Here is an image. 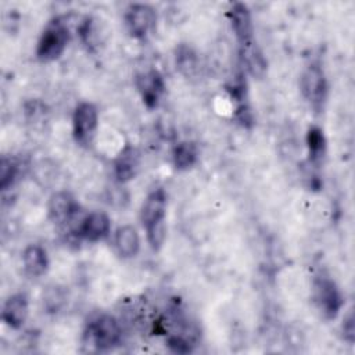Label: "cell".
Wrapping results in <instances>:
<instances>
[{
  "label": "cell",
  "instance_id": "4fadbf2b",
  "mask_svg": "<svg viewBox=\"0 0 355 355\" xmlns=\"http://www.w3.org/2000/svg\"><path fill=\"white\" fill-rule=\"evenodd\" d=\"M140 171V154L132 144H125L112 162V173L116 182L128 183Z\"/></svg>",
  "mask_w": 355,
  "mask_h": 355
},
{
  "label": "cell",
  "instance_id": "ba28073f",
  "mask_svg": "<svg viewBox=\"0 0 355 355\" xmlns=\"http://www.w3.org/2000/svg\"><path fill=\"white\" fill-rule=\"evenodd\" d=\"M98 110L93 103L82 101L72 112V136L76 144L89 147L98 129Z\"/></svg>",
  "mask_w": 355,
  "mask_h": 355
},
{
  "label": "cell",
  "instance_id": "30bf717a",
  "mask_svg": "<svg viewBox=\"0 0 355 355\" xmlns=\"http://www.w3.org/2000/svg\"><path fill=\"white\" fill-rule=\"evenodd\" d=\"M136 89L140 94L143 104L148 110H154L159 105V101L165 93V80L158 69H147L136 75Z\"/></svg>",
  "mask_w": 355,
  "mask_h": 355
},
{
  "label": "cell",
  "instance_id": "e0dca14e",
  "mask_svg": "<svg viewBox=\"0 0 355 355\" xmlns=\"http://www.w3.org/2000/svg\"><path fill=\"white\" fill-rule=\"evenodd\" d=\"M239 57L243 71L245 73L261 78L266 72V60L262 51L257 47L255 42L248 46L239 47Z\"/></svg>",
  "mask_w": 355,
  "mask_h": 355
},
{
  "label": "cell",
  "instance_id": "7402d4cb",
  "mask_svg": "<svg viewBox=\"0 0 355 355\" xmlns=\"http://www.w3.org/2000/svg\"><path fill=\"white\" fill-rule=\"evenodd\" d=\"M19 164L11 157L3 155L0 161V189L1 191H7L11 189L19 176Z\"/></svg>",
  "mask_w": 355,
  "mask_h": 355
},
{
  "label": "cell",
  "instance_id": "3957f363",
  "mask_svg": "<svg viewBox=\"0 0 355 355\" xmlns=\"http://www.w3.org/2000/svg\"><path fill=\"white\" fill-rule=\"evenodd\" d=\"M83 337L85 343L90 344L93 351L107 352L121 344L122 326L115 316L110 313H101L90 319Z\"/></svg>",
  "mask_w": 355,
  "mask_h": 355
},
{
  "label": "cell",
  "instance_id": "d4e9b609",
  "mask_svg": "<svg viewBox=\"0 0 355 355\" xmlns=\"http://www.w3.org/2000/svg\"><path fill=\"white\" fill-rule=\"evenodd\" d=\"M341 333H343V338L352 344L355 341V319H354V312L348 311L341 322Z\"/></svg>",
  "mask_w": 355,
  "mask_h": 355
},
{
  "label": "cell",
  "instance_id": "5b68a950",
  "mask_svg": "<svg viewBox=\"0 0 355 355\" xmlns=\"http://www.w3.org/2000/svg\"><path fill=\"white\" fill-rule=\"evenodd\" d=\"M300 90L316 114L323 112L329 97V80L319 62H311L304 68L300 76Z\"/></svg>",
  "mask_w": 355,
  "mask_h": 355
},
{
  "label": "cell",
  "instance_id": "603a6c76",
  "mask_svg": "<svg viewBox=\"0 0 355 355\" xmlns=\"http://www.w3.org/2000/svg\"><path fill=\"white\" fill-rule=\"evenodd\" d=\"M166 347L175 354H189L193 351V343L182 333H173L166 337Z\"/></svg>",
  "mask_w": 355,
  "mask_h": 355
},
{
  "label": "cell",
  "instance_id": "52a82bcc",
  "mask_svg": "<svg viewBox=\"0 0 355 355\" xmlns=\"http://www.w3.org/2000/svg\"><path fill=\"white\" fill-rule=\"evenodd\" d=\"M123 24L130 37L146 40L155 29L157 10L146 3L129 4L123 14Z\"/></svg>",
  "mask_w": 355,
  "mask_h": 355
},
{
  "label": "cell",
  "instance_id": "2e32d148",
  "mask_svg": "<svg viewBox=\"0 0 355 355\" xmlns=\"http://www.w3.org/2000/svg\"><path fill=\"white\" fill-rule=\"evenodd\" d=\"M175 65L180 75L193 79L200 72V57L191 46L180 43L175 49Z\"/></svg>",
  "mask_w": 355,
  "mask_h": 355
},
{
  "label": "cell",
  "instance_id": "cb8c5ba5",
  "mask_svg": "<svg viewBox=\"0 0 355 355\" xmlns=\"http://www.w3.org/2000/svg\"><path fill=\"white\" fill-rule=\"evenodd\" d=\"M234 121L243 128H252L255 123V115L248 101L237 104L234 108Z\"/></svg>",
  "mask_w": 355,
  "mask_h": 355
},
{
  "label": "cell",
  "instance_id": "7c38bea8",
  "mask_svg": "<svg viewBox=\"0 0 355 355\" xmlns=\"http://www.w3.org/2000/svg\"><path fill=\"white\" fill-rule=\"evenodd\" d=\"M29 318V298L25 293L11 294L3 304L1 320L12 330H21Z\"/></svg>",
  "mask_w": 355,
  "mask_h": 355
},
{
  "label": "cell",
  "instance_id": "44dd1931",
  "mask_svg": "<svg viewBox=\"0 0 355 355\" xmlns=\"http://www.w3.org/2000/svg\"><path fill=\"white\" fill-rule=\"evenodd\" d=\"M225 90L227 96L237 104L248 101V85L245 79V72L241 69L239 71L226 85Z\"/></svg>",
  "mask_w": 355,
  "mask_h": 355
},
{
  "label": "cell",
  "instance_id": "ac0fdd59",
  "mask_svg": "<svg viewBox=\"0 0 355 355\" xmlns=\"http://www.w3.org/2000/svg\"><path fill=\"white\" fill-rule=\"evenodd\" d=\"M308 158L312 165H319L327 153V139L319 125H311L305 135Z\"/></svg>",
  "mask_w": 355,
  "mask_h": 355
},
{
  "label": "cell",
  "instance_id": "8992f818",
  "mask_svg": "<svg viewBox=\"0 0 355 355\" xmlns=\"http://www.w3.org/2000/svg\"><path fill=\"white\" fill-rule=\"evenodd\" d=\"M47 216L54 226L69 229V233H73L83 214L73 194L67 190H60L49 197Z\"/></svg>",
  "mask_w": 355,
  "mask_h": 355
},
{
  "label": "cell",
  "instance_id": "8fae6325",
  "mask_svg": "<svg viewBox=\"0 0 355 355\" xmlns=\"http://www.w3.org/2000/svg\"><path fill=\"white\" fill-rule=\"evenodd\" d=\"M226 17H227L230 28L236 36L239 47L248 46L255 42L254 40L252 15L245 3H241V1L232 3L226 11Z\"/></svg>",
  "mask_w": 355,
  "mask_h": 355
},
{
  "label": "cell",
  "instance_id": "d6986e66",
  "mask_svg": "<svg viewBox=\"0 0 355 355\" xmlns=\"http://www.w3.org/2000/svg\"><path fill=\"white\" fill-rule=\"evenodd\" d=\"M172 165L176 171H189L198 161V148L196 143L190 140L178 141L171 153Z\"/></svg>",
  "mask_w": 355,
  "mask_h": 355
},
{
  "label": "cell",
  "instance_id": "6da1fadb",
  "mask_svg": "<svg viewBox=\"0 0 355 355\" xmlns=\"http://www.w3.org/2000/svg\"><path fill=\"white\" fill-rule=\"evenodd\" d=\"M168 194L164 187L153 189L141 202L139 219L153 251H159L166 239Z\"/></svg>",
  "mask_w": 355,
  "mask_h": 355
},
{
  "label": "cell",
  "instance_id": "277c9868",
  "mask_svg": "<svg viewBox=\"0 0 355 355\" xmlns=\"http://www.w3.org/2000/svg\"><path fill=\"white\" fill-rule=\"evenodd\" d=\"M312 301L320 315L327 319H336L344 306V294L334 279L329 275H316L312 280Z\"/></svg>",
  "mask_w": 355,
  "mask_h": 355
},
{
  "label": "cell",
  "instance_id": "9a60e30c",
  "mask_svg": "<svg viewBox=\"0 0 355 355\" xmlns=\"http://www.w3.org/2000/svg\"><path fill=\"white\" fill-rule=\"evenodd\" d=\"M140 234L132 225H122L114 233V247L122 259H132L140 251Z\"/></svg>",
  "mask_w": 355,
  "mask_h": 355
},
{
  "label": "cell",
  "instance_id": "9c48e42d",
  "mask_svg": "<svg viewBox=\"0 0 355 355\" xmlns=\"http://www.w3.org/2000/svg\"><path fill=\"white\" fill-rule=\"evenodd\" d=\"M72 234L89 243L103 241L111 234V218L107 212L100 209L83 214Z\"/></svg>",
  "mask_w": 355,
  "mask_h": 355
},
{
  "label": "cell",
  "instance_id": "7a4b0ae2",
  "mask_svg": "<svg viewBox=\"0 0 355 355\" xmlns=\"http://www.w3.org/2000/svg\"><path fill=\"white\" fill-rule=\"evenodd\" d=\"M72 33L64 17H53L42 29L35 55L40 62H53L58 60L67 50Z\"/></svg>",
  "mask_w": 355,
  "mask_h": 355
},
{
  "label": "cell",
  "instance_id": "5bb4252c",
  "mask_svg": "<svg viewBox=\"0 0 355 355\" xmlns=\"http://www.w3.org/2000/svg\"><path fill=\"white\" fill-rule=\"evenodd\" d=\"M22 268L31 279L44 276L50 268V258L47 250L40 244H28L22 251Z\"/></svg>",
  "mask_w": 355,
  "mask_h": 355
},
{
  "label": "cell",
  "instance_id": "ffe728a7",
  "mask_svg": "<svg viewBox=\"0 0 355 355\" xmlns=\"http://www.w3.org/2000/svg\"><path fill=\"white\" fill-rule=\"evenodd\" d=\"M78 37L82 43V46L90 51L94 53L101 43V28H98V21L93 18L92 15H85L78 26H76Z\"/></svg>",
  "mask_w": 355,
  "mask_h": 355
}]
</instances>
